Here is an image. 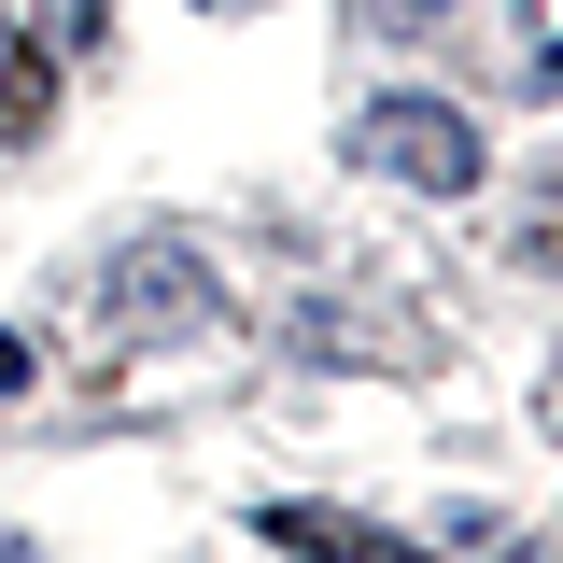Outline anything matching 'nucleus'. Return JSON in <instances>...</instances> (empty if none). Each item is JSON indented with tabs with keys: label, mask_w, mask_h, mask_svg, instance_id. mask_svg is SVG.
I'll use <instances>...</instances> for the list:
<instances>
[{
	"label": "nucleus",
	"mask_w": 563,
	"mask_h": 563,
	"mask_svg": "<svg viewBox=\"0 0 563 563\" xmlns=\"http://www.w3.org/2000/svg\"><path fill=\"white\" fill-rule=\"evenodd\" d=\"M43 85H57L43 43H14V57H0V141H43Z\"/></svg>",
	"instance_id": "20e7f679"
},
{
	"label": "nucleus",
	"mask_w": 563,
	"mask_h": 563,
	"mask_svg": "<svg viewBox=\"0 0 563 563\" xmlns=\"http://www.w3.org/2000/svg\"><path fill=\"white\" fill-rule=\"evenodd\" d=\"M0 563H43V550H0Z\"/></svg>",
	"instance_id": "0eeeda50"
},
{
	"label": "nucleus",
	"mask_w": 563,
	"mask_h": 563,
	"mask_svg": "<svg viewBox=\"0 0 563 563\" xmlns=\"http://www.w3.org/2000/svg\"><path fill=\"white\" fill-rule=\"evenodd\" d=\"M99 310H113V339H198V324H225V268L198 240H128Z\"/></svg>",
	"instance_id": "f03ea898"
},
{
	"label": "nucleus",
	"mask_w": 563,
	"mask_h": 563,
	"mask_svg": "<svg viewBox=\"0 0 563 563\" xmlns=\"http://www.w3.org/2000/svg\"><path fill=\"white\" fill-rule=\"evenodd\" d=\"M254 536L282 563H422L395 521H352V507H254Z\"/></svg>",
	"instance_id": "7ed1b4c3"
},
{
	"label": "nucleus",
	"mask_w": 563,
	"mask_h": 563,
	"mask_svg": "<svg viewBox=\"0 0 563 563\" xmlns=\"http://www.w3.org/2000/svg\"><path fill=\"white\" fill-rule=\"evenodd\" d=\"M550 422H563V380H550Z\"/></svg>",
	"instance_id": "6e6552de"
},
{
	"label": "nucleus",
	"mask_w": 563,
	"mask_h": 563,
	"mask_svg": "<svg viewBox=\"0 0 563 563\" xmlns=\"http://www.w3.org/2000/svg\"><path fill=\"white\" fill-rule=\"evenodd\" d=\"M352 155H366V169H395V184H422V198H479V169H493L479 113H451L437 85L366 99V113H352Z\"/></svg>",
	"instance_id": "f257e3e1"
},
{
	"label": "nucleus",
	"mask_w": 563,
	"mask_h": 563,
	"mask_svg": "<svg viewBox=\"0 0 563 563\" xmlns=\"http://www.w3.org/2000/svg\"><path fill=\"white\" fill-rule=\"evenodd\" d=\"M507 254H521V268H563V198H536V211H521V240H507Z\"/></svg>",
	"instance_id": "423d86ee"
},
{
	"label": "nucleus",
	"mask_w": 563,
	"mask_h": 563,
	"mask_svg": "<svg viewBox=\"0 0 563 563\" xmlns=\"http://www.w3.org/2000/svg\"><path fill=\"white\" fill-rule=\"evenodd\" d=\"M211 14H240V0H211Z\"/></svg>",
	"instance_id": "1a4fd4ad"
},
{
	"label": "nucleus",
	"mask_w": 563,
	"mask_h": 563,
	"mask_svg": "<svg viewBox=\"0 0 563 563\" xmlns=\"http://www.w3.org/2000/svg\"><path fill=\"white\" fill-rule=\"evenodd\" d=\"M437 14H451V0H352V29H380V43H422Z\"/></svg>",
	"instance_id": "39448f33"
}]
</instances>
